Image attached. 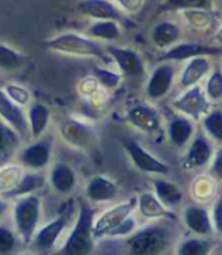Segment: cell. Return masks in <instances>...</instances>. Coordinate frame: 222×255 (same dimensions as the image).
Wrapping results in <instances>:
<instances>
[{"mask_svg": "<svg viewBox=\"0 0 222 255\" xmlns=\"http://www.w3.org/2000/svg\"><path fill=\"white\" fill-rule=\"evenodd\" d=\"M42 45L53 53L76 58H97L104 61L107 55L104 47L98 41L76 32H64L59 35H54L45 39Z\"/></svg>", "mask_w": 222, "mask_h": 255, "instance_id": "6da1fadb", "label": "cell"}, {"mask_svg": "<svg viewBox=\"0 0 222 255\" xmlns=\"http://www.w3.org/2000/svg\"><path fill=\"white\" fill-rule=\"evenodd\" d=\"M95 210L89 204L80 201L79 213L76 224L68 234L64 246L59 251V255H91L94 251V236H92V224H94Z\"/></svg>", "mask_w": 222, "mask_h": 255, "instance_id": "7a4b0ae2", "label": "cell"}, {"mask_svg": "<svg viewBox=\"0 0 222 255\" xmlns=\"http://www.w3.org/2000/svg\"><path fill=\"white\" fill-rule=\"evenodd\" d=\"M12 216L18 236L24 243H30L41 219V198L35 193L17 198Z\"/></svg>", "mask_w": 222, "mask_h": 255, "instance_id": "3957f363", "label": "cell"}, {"mask_svg": "<svg viewBox=\"0 0 222 255\" xmlns=\"http://www.w3.org/2000/svg\"><path fill=\"white\" fill-rule=\"evenodd\" d=\"M127 245L133 255H159L168 245V233L160 227H147L133 233Z\"/></svg>", "mask_w": 222, "mask_h": 255, "instance_id": "277c9868", "label": "cell"}, {"mask_svg": "<svg viewBox=\"0 0 222 255\" xmlns=\"http://www.w3.org/2000/svg\"><path fill=\"white\" fill-rule=\"evenodd\" d=\"M59 134L67 145L77 149H91L97 145L95 128L89 123L73 117L59 123Z\"/></svg>", "mask_w": 222, "mask_h": 255, "instance_id": "5b68a950", "label": "cell"}, {"mask_svg": "<svg viewBox=\"0 0 222 255\" xmlns=\"http://www.w3.org/2000/svg\"><path fill=\"white\" fill-rule=\"evenodd\" d=\"M53 152V139L51 137H39L32 140L27 146H24L20 154V165L29 171H41L44 169L51 159Z\"/></svg>", "mask_w": 222, "mask_h": 255, "instance_id": "8992f818", "label": "cell"}, {"mask_svg": "<svg viewBox=\"0 0 222 255\" xmlns=\"http://www.w3.org/2000/svg\"><path fill=\"white\" fill-rule=\"evenodd\" d=\"M138 204L136 198H130L126 202H121L118 206L109 209L107 212H104L97 221L94 219L92 224V236L94 239H101V237H107L109 233L112 231L115 227H118L126 218H129L132 215V212L135 210Z\"/></svg>", "mask_w": 222, "mask_h": 255, "instance_id": "52a82bcc", "label": "cell"}, {"mask_svg": "<svg viewBox=\"0 0 222 255\" xmlns=\"http://www.w3.org/2000/svg\"><path fill=\"white\" fill-rule=\"evenodd\" d=\"M222 55V47L207 45V44H198V42H180L170 47L166 52L159 58L160 62H177V61H186L198 56H218Z\"/></svg>", "mask_w": 222, "mask_h": 255, "instance_id": "ba28073f", "label": "cell"}, {"mask_svg": "<svg viewBox=\"0 0 222 255\" xmlns=\"http://www.w3.org/2000/svg\"><path fill=\"white\" fill-rule=\"evenodd\" d=\"M106 53L115 61L120 71L129 77H139L145 73V65L142 58L133 48L118 47V45H107Z\"/></svg>", "mask_w": 222, "mask_h": 255, "instance_id": "9c48e42d", "label": "cell"}, {"mask_svg": "<svg viewBox=\"0 0 222 255\" xmlns=\"http://www.w3.org/2000/svg\"><path fill=\"white\" fill-rule=\"evenodd\" d=\"M124 149L127 151V154L130 156L133 165L142 171V172H148V174H160V175H166L171 172V168L160 162L159 159H156L153 154H150L148 151H145L138 142L135 140H126L124 142Z\"/></svg>", "mask_w": 222, "mask_h": 255, "instance_id": "30bf717a", "label": "cell"}, {"mask_svg": "<svg viewBox=\"0 0 222 255\" xmlns=\"http://www.w3.org/2000/svg\"><path fill=\"white\" fill-rule=\"evenodd\" d=\"M77 9L82 15L92 20H114L118 23L124 20L120 8L110 0H79Z\"/></svg>", "mask_w": 222, "mask_h": 255, "instance_id": "8fae6325", "label": "cell"}, {"mask_svg": "<svg viewBox=\"0 0 222 255\" xmlns=\"http://www.w3.org/2000/svg\"><path fill=\"white\" fill-rule=\"evenodd\" d=\"M67 224H68V218L65 215H62L56 219H53L51 222L45 224L38 231H35V234L30 240L33 248L39 252L50 251L54 245H56V242L59 240L62 233L65 231Z\"/></svg>", "mask_w": 222, "mask_h": 255, "instance_id": "7c38bea8", "label": "cell"}, {"mask_svg": "<svg viewBox=\"0 0 222 255\" xmlns=\"http://www.w3.org/2000/svg\"><path fill=\"white\" fill-rule=\"evenodd\" d=\"M176 109H179L180 112L192 117V118H200L203 115H206L209 112V101L204 95V92L201 91L200 86H194L189 91H186L176 103H174Z\"/></svg>", "mask_w": 222, "mask_h": 255, "instance_id": "4fadbf2b", "label": "cell"}, {"mask_svg": "<svg viewBox=\"0 0 222 255\" xmlns=\"http://www.w3.org/2000/svg\"><path fill=\"white\" fill-rule=\"evenodd\" d=\"M174 73L176 70L170 64L159 65L147 82V88H145L147 95L153 100H157L168 94L174 82Z\"/></svg>", "mask_w": 222, "mask_h": 255, "instance_id": "5bb4252c", "label": "cell"}, {"mask_svg": "<svg viewBox=\"0 0 222 255\" xmlns=\"http://www.w3.org/2000/svg\"><path fill=\"white\" fill-rule=\"evenodd\" d=\"M0 120L11 126L20 136L27 133V121L23 108L17 106L3 89H0Z\"/></svg>", "mask_w": 222, "mask_h": 255, "instance_id": "9a60e30c", "label": "cell"}, {"mask_svg": "<svg viewBox=\"0 0 222 255\" xmlns=\"http://www.w3.org/2000/svg\"><path fill=\"white\" fill-rule=\"evenodd\" d=\"M50 109L41 103V101H32L27 106L26 112V121H27V131L30 134V139H39L45 134L48 126H50Z\"/></svg>", "mask_w": 222, "mask_h": 255, "instance_id": "2e32d148", "label": "cell"}, {"mask_svg": "<svg viewBox=\"0 0 222 255\" xmlns=\"http://www.w3.org/2000/svg\"><path fill=\"white\" fill-rule=\"evenodd\" d=\"M48 181L58 193L68 195L76 187V181H77L76 171L67 162H56L50 169Z\"/></svg>", "mask_w": 222, "mask_h": 255, "instance_id": "e0dca14e", "label": "cell"}, {"mask_svg": "<svg viewBox=\"0 0 222 255\" xmlns=\"http://www.w3.org/2000/svg\"><path fill=\"white\" fill-rule=\"evenodd\" d=\"M127 120L133 127L145 133H154L160 127L157 111L145 105H138L132 108L127 114Z\"/></svg>", "mask_w": 222, "mask_h": 255, "instance_id": "ac0fdd59", "label": "cell"}, {"mask_svg": "<svg viewBox=\"0 0 222 255\" xmlns=\"http://www.w3.org/2000/svg\"><path fill=\"white\" fill-rule=\"evenodd\" d=\"M21 145V136L5 121L0 120V168L9 163Z\"/></svg>", "mask_w": 222, "mask_h": 255, "instance_id": "d6986e66", "label": "cell"}, {"mask_svg": "<svg viewBox=\"0 0 222 255\" xmlns=\"http://www.w3.org/2000/svg\"><path fill=\"white\" fill-rule=\"evenodd\" d=\"M118 193L117 184L103 175H95L89 180L86 186V196L94 202H107L112 201Z\"/></svg>", "mask_w": 222, "mask_h": 255, "instance_id": "ffe728a7", "label": "cell"}, {"mask_svg": "<svg viewBox=\"0 0 222 255\" xmlns=\"http://www.w3.org/2000/svg\"><path fill=\"white\" fill-rule=\"evenodd\" d=\"M212 157V146L207 142L206 137L198 136L194 139L188 154L183 160V166L186 169H194V168H201L209 163Z\"/></svg>", "mask_w": 222, "mask_h": 255, "instance_id": "44dd1931", "label": "cell"}, {"mask_svg": "<svg viewBox=\"0 0 222 255\" xmlns=\"http://www.w3.org/2000/svg\"><path fill=\"white\" fill-rule=\"evenodd\" d=\"M183 219H185L186 227L189 230H192L194 233H197L200 236L212 234L213 227H212V221H210V216L206 209L197 207V206H189L185 209Z\"/></svg>", "mask_w": 222, "mask_h": 255, "instance_id": "7402d4cb", "label": "cell"}, {"mask_svg": "<svg viewBox=\"0 0 222 255\" xmlns=\"http://www.w3.org/2000/svg\"><path fill=\"white\" fill-rule=\"evenodd\" d=\"M209 71H210V62L206 56L192 58V59H189L188 65L185 67V70L182 73L180 85L183 88L195 86L201 79H204L207 76Z\"/></svg>", "mask_w": 222, "mask_h": 255, "instance_id": "603a6c76", "label": "cell"}, {"mask_svg": "<svg viewBox=\"0 0 222 255\" xmlns=\"http://www.w3.org/2000/svg\"><path fill=\"white\" fill-rule=\"evenodd\" d=\"M180 39V27L171 21H160L151 29V41L159 48H170Z\"/></svg>", "mask_w": 222, "mask_h": 255, "instance_id": "cb8c5ba5", "label": "cell"}, {"mask_svg": "<svg viewBox=\"0 0 222 255\" xmlns=\"http://www.w3.org/2000/svg\"><path fill=\"white\" fill-rule=\"evenodd\" d=\"M45 184V177L42 174H39L38 171H32L27 174H23V177L20 178V181L17 183V186L9 190L8 193H5V198H20V196H26V195H32L35 192H38L39 189H42Z\"/></svg>", "mask_w": 222, "mask_h": 255, "instance_id": "d4e9b609", "label": "cell"}, {"mask_svg": "<svg viewBox=\"0 0 222 255\" xmlns=\"http://www.w3.org/2000/svg\"><path fill=\"white\" fill-rule=\"evenodd\" d=\"M86 36L98 41H117L121 36V27L114 20H94L86 30Z\"/></svg>", "mask_w": 222, "mask_h": 255, "instance_id": "484cf974", "label": "cell"}, {"mask_svg": "<svg viewBox=\"0 0 222 255\" xmlns=\"http://www.w3.org/2000/svg\"><path fill=\"white\" fill-rule=\"evenodd\" d=\"M27 62V56L21 53L20 50L0 42V71L5 73H15L21 70Z\"/></svg>", "mask_w": 222, "mask_h": 255, "instance_id": "4316f807", "label": "cell"}, {"mask_svg": "<svg viewBox=\"0 0 222 255\" xmlns=\"http://www.w3.org/2000/svg\"><path fill=\"white\" fill-rule=\"evenodd\" d=\"M138 206H139V210L141 213L145 216V218H170V219H176V216L166 210V207L163 204L157 199V196H154L153 193H142L138 199Z\"/></svg>", "mask_w": 222, "mask_h": 255, "instance_id": "83f0119b", "label": "cell"}, {"mask_svg": "<svg viewBox=\"0 0 222 255\" xmlns=\"http://www.w3.org/2000/svg\"><path fill=\"white\" fill-rule=\"evenodd\" d=\"M154 189H156V196L157 199L168 207H176L182 202L183 193L182 190L171 181L165 180H154Z\"/></svg>", "mask_w": 222, "mask_h": 255, "instance_id": "f1b7e54d", "label": "cell"}, {"mask_svg": "<svg viewBox=\"0 0 222 255\" xmlns=\"http://www.w3.org/2000/svg\"><path fill=\"white\" fill-rule=\"evenodd\" d=\"M168 133H170V139L173 140V143L177 146H182L191 139L194 133V127L191 121L186 118H174L170 123Z\"/></svg>", "mask_w": 222, "mask_h": 255, "instance_id": "f546056e", "label": "cell"}, {"mask_svg": "<svg viewBox=\"0 0 222 255\" xmlns=\"http://www.w3.org/2000/svg\"><path fill=\"white\" fill-rule=\"evenodd\" d=\"M23 177V168L18 165L6 163L0 168V195H5L9 190H12L20 178Z\"/></svg>", "mask_w": 222, "mask_h": 255, "instance_id": "4dcf8cb0", "label": "cell"}, {"mask_svg": "<svg viewBox=\"0 0 222 255\" xmlns=\"http://www.w3.org/2000/svg\"><path fill=\"white\" fill-rule=\"evenodd\" d=\"M212 243L206 239H188L179 246V255H209Z\"/></svg>", "mask_w": 222, "mask_h": 255, "instance_id": "1f68e13d", "label": "cell"}, {"mask_svg": "<svg viewBox=\"0 0 222 255\" xmlns=\"http://www.w3.org/2000/svg\"><path fill=\"white\" fill-rule=\"evenodd\" d=\"M5 94L14 101V103L20 108H26L32 103V95H30V91L18 83H8L5 88H3Z\"/></svg>", "mask_w": 222, "mask_h": 255, "instance_id": "d6a6232c", "label": "cell"}, {"mask_svg": "<svg viewBox=\"0 0 222 255\" xmlns=\"http://www.w3.org/2000/svg\"><path fill=\"white\" fill-rule=\"evenodd\" d=\"M209 0H165L160 11H188V9H204Z\"/></svg>", "mask_w": 222, "mask_h": 255, "instance_id": "836d02e7", "label": "cell"}, {"mask_svg": "<svg viewBox=\"0 0 222 255\" xmlns=\"http://www.w3.org/2000/svg\"><path fill=\"white\" fill-rule=\"evenodd\" d=\"M92 73H94V79L98 82V85L106 89H115L121 83V76L115 71L107 70V68L94 67Z\"/></svg>", "mask_w": 222, "mask_h": 255, "instance_id": "e575fe53", "label": "cell"}, {"mask_svg": "<svg viewBox=\"0 0 222 255\" xmlns=\"http://www.w3.org/2000/svg\"><path fill=\"white\" fill-rule=\"evenodd\" d=\"M204 128L207 130V133L222 142V112L219 111H215V112H210V114H206V118H204Z\"/></svg>", "mask_w": 222, "mask_h": 255, "instance_id": "d590c367", "label": "cell"}, {"mask_svg": "<svg viewBox=\"0 0 222 255\" xmlns=\"http://www.w3.org/2000/svg\"><path fill=\"white\" fill-rule=\"evenodd\" d=\"M183 15L197 29H207L212 24V18L204 9H188L183 11Z\"/></svg>", "mask_w": 222, "mask_h": 255, "instance_id": "8d00e7d4", "label": "cell"}, {"mask_svg": "<svg viewBox=\"0 0 222 255\" xmlns=\"http://www.w3.org/2000/svg\"><path fill=\"white\" fill-rule=\"evenodd\" d=\"M206 92H207L209 98H212V100L222 98V73L221 71H215L209 77L207 86H206Z\"/></svg>", "mask_w": 222, "mask_h": 255, "instance_id": "74e56055", "label": "cell"}, {"mask_svg": "<svg viewBox=\"0 0 222 255\" xmlns=\"http://www.w3.org/2000/svg\"><path fill=\"white\" fill-rule=\"evenodd\" d=\"M15 234L5 228V227H0V255H8L15 249Z\"/></svg>", "mask_w": 222, "mask_h": 255, "instance_id": "f35d334b", "label": "cell"}, {"mask_svg": "<svg viewBox=\"0 0 222 255\" xmlns=\"http://www.w3.org/2000/svg\"><path fill=\"white\" fill-rule=\"evenodd\" d=\"M98 89H100V85H98V82L94 79V76H92V77H85V79H82L80 83H79V86H77L79 94H80L82 97H85V98L92 97Z\"/></svg>", "mask_w": 222, "mask_h": 255, "instance_id": "ab89813d", "label": "cell"}, {"mask_svg": "<svg viewBox=\"0 0 222 255\" xmlns=\"http://www.w3.org/2000/svg\"><path fill=\"white\" fill-rule=\"evenodd\" d=\"M135 227H136V222H135V219L132 218V216H129V218H126L118 227H115L112 231L109 233V237H120V236H127V234H130V233H133V230H135Z\"/></svg>", "mask_w": 222, "mask_h": 255, "instance_id": "60d3db41", "label": "cell"}, {"mask_svg": "<svg viewBox=\"0 0 222 255\" xmlns=\"http://www.w3.org/2000/svg\"><path fill=\"white\" fill-rule=\"evenodd\" d=\"M210 174H212L216 180H221V181H222V148L216 151L213 165H212V168H210Z\"/></svg>", "mask_w": 222, "mask_h": 255, "instance_id": "b9f144b4", "label": "cell"}, {"mask_svg": "<svg viewBox=\"0 0 222 255\" xmlns=\"http://www.w3.org/2000/svg\"><path fill=\"white\" fill-rule=\"evenodd\" d=\"M213 224L218 233L222 234V198L216 201L213 209Z\"/></svg>", "mask_w": 222, "mask_h": 255, "instance_id": "7bdbcfd3", "label": "cell"}, {"mask_svg": "<svg viewBox=\"0 0 222 255\" xmlns=\"http://www.w3.org/2000/svg\"><path fill=\"white\" fill-rule=\"evenodd\" d=\"M117 2L123 9H126L129 12H135L142 6L144 0H117Z\"/></svg>", "mask_w": 222, "mask_h": 255, "instance_id": "ee69618b", "label": "cell"}, {"mask_svg": "<svg viewBox=\"0 0 222 255\" xmlns=\"http://www.w3.org/2000/svg\"><path fill=\"white\" fill-rule=\"evenodd\" d=\"M6 210H8V204H6V201L0 198V218L5 216Z\"/></svg>", "mask_w": 222, "mask_h": 255, "instance_id": "f6af8a7d", "label": "cell"}, {"mask_svg": "<svg viewBox=\"0 0 222 255\" xmlns=\"http://www.w3.org/2000/svg\"><path fill=\"white\" fill-rule=\"evenodd\" d=\"M215 39H216V41H218V42L222 45V26L218 29V32H216V35H215Z\"/></svg>", "mask_w": 222, "mask_h": 255, "instance_id": "bcb514c9", "label": "cell"}, {"mask_svg": "<svg viewBox=\"0 0 222 255\" xmlns=\"http://www.w3.org/2000/svg\"><path fill=\"white\" fill-rule=\"evenodd\" d=\"M23 255H35V254H23Z\"/></svg>", "mask_w": 222, "mask_h": 255, "instance_id": "7dc6e473", "label": "cell"}, {"mask_svg": "<svg viewBox=\"0 0 222 255\" xmlns=\"http://www.w3.org/2000/svg\"><path fill=\"white\" fill-rule=\"evenodd\" d=\"M218 2H219V3H221V5H222V0H218Z\"/></svg>", "mask_w": 222, "mask_h": 255, "instance_id": "c3c4849f", "label": "cell"}]
</instances>
